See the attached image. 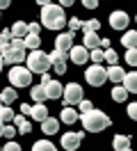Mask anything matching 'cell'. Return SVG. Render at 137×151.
<instances>
[{"instance_id":"1","label":"cell","mask_w":137,"mask_h":151,"mask_svg":"<svg viewBox=\"0 0 137 151\" xmlns=\"http://www.w3.org/2000/svg\"><path fill=\"white\" fill-rule=\"evenodd\" d=\"M66 23H69V21H66V16H64V7L62 5L50 2L48 7L41 9V25H46L48 30H62Z\"/></svg>"},{"instance_id":"2","label":"cell","mask_w":137,"mask_h":151,"mask_svg":"<svg viewBox=\"0 0 137 151\" xmlns=\"http://www.w3.org/2000/svg\"><path fill=\"white\" fill-rule=\"evenodd\" d=\"M80 122H82V126H85V131L100 133L110 126V117L103 112V110H91V112H87V114H80Z\"/></svg>"},{"instance_id":"3","label":"cell","mask_w":137,"mask_h":151,"mask_svg":"<svg viewBox=\"0 0 137 151\" xmlns=\"http://www.w3.org/2000/svg\"><path fill=\"white\" fill-rule=\"evenodd\" d=\"M27 69L32 71V73H39L44 76L50 66H53V62H50V55L48 53H44V50H32L30 55H27Z\"/></svg>"},{"instance_id":"4","label":"cell","mask_w":137,"mask_h":151,"mask_svg":"<svg viewBox=\"0 0 137 151\" xmlns=\"http://www.w3.org/2000/svg\"><path fill=\"white\" fill-rule=\"evenodd\" d=\"M9 83L14 89L18 87H30L32 85V71L27 66H11L9 69Z\"/></svg>"},{"instance_id":"5","label":"cell","mask_w":137,"mask_h":151,"mask_svg":"<svg viewBox=\"0 0 137 151\" xmlns=\"http://www.w3.org/2000/svg\"><path fill=\"white\" fill-rule=\"evenodd\" d=\"M85 80H87L91 87L105 85V80H108V69H105L103 64H91V66H87V71H85Z\"/></svg>"},{"instance_id":"6","label":"cell","mask_w":137,"mask_h":151,"mask_svg":"<svg viewBox=\"0 0 137 151\" xmlns=\"http://www.w3.org/2000/svg\"><path fill=\"white\" fill-rule=\"evenodd\" d=\"M64 103L66 108H73V105H80L85 101V96H82V87L78 83H69V85L64 87Z\"/></svg>"},{"instance_id":"7","label":"cell","mask_w":137,"mask_h":151,"mask_svg":"<svg viewBox=\"0 0 137 151\" xmlns=\"http://www.w3.org/2000/svg\"><path fill=\"white\" fill-rule=\"evenodd\" d=\"M80 142H82V133H64L62 135V140H60V144H62V149L66 151H78V147H80Z\"/></svg>"},{"instance_id":"8","label":"cell","mask_w":137,"mask_h":151,"mask_svg":"<svg viewBox=\"0 0 137 151\" xmlns=\"http://www.w3.org/2000/svg\"><path fill=\"white\" fill-rule=\"evenodd\" d=\"M128 23H130V19H128L126 12H112L110 14V25H112V30H121V32H126Z\"/></svg>"},{"instance_id":"9","label":"cell","mask_w":137,"mask_h":151,"mask_svg":"<svg viewBox=\"0 0 137 151\" xmlns=\"http://www.w3.org/2000/svg\"><path fill=\"white\" fill-rule=\"evenodd\" d=\"M73 46H75V44H73V35L71 32H60V35H57V39H55V50L71 53Z\"/></svg>"},{"instance_id":"10","label":"cell","mask_w":137,"mask_h":151,"mask_svg":"<svg viewBox=\"0 0 137 151\" xmlns=\"http://www.w3.org/2000/svg\"><path fill=\"white\" fill-rule=\"evenodd\" d=\"M2 60H5V64H11V66H21V62H27L25 50H16V48H9L2 55Z\"/></svg>"},{"instance_id":"11","label":"cell","mask_w":137,"mask_h":151,"mask_svg":"<svg viewBox=\"0 0 137 151\" xmlns=\"http://www.w3.org/2000/svg\"><path fill=\"white\" fill-rule=\"evenodd\" d=\"M69 60L71 62H75V64H85V62H89V50L85 46H75L71 48V53H69Z\"/></svg>"},{"instance_id":"12","label":"cell","mask_w":137,"mask_h":151,"mask_svg":"<svg viewBox=\"0 0 137 151\" xmlns=\"http://www.w3.org/2000/svg\"><path fill=\"white\" fill-rule=\"evenodd\" d=\"M44 89H46V96H48V99H64V87H62L60 80H50Z\"/></svg>"},{"instance_id":"13","label":"cell","mask_w":137,"mask_h":151,"mask_svg":"<svg viewBox=\"0 0 137 151\" xmlns=\"http://www.w3.org/2000/svg\"><path fill=\"white\" fill-rule=\"evenodd\" d=\"M108 80H112L114 85H123V80H126V71L121 69V66H110L108 69Z\"/></svg>"},{"instance_id":"14","label":"cell","mask_w":137,"mask_h":151,"mask_svg":"<svg viewBox=\"0 0 137 151\" xmlns=\"http://www.w3.org/2000/svg\"><path fill=\"white\" fill-rule=\"evenodd\" d=\"M30 35V25L23 23V21H16L14 25H11V39H25Z\"/></svg>"},{"instance_id":"15","label":"cell","mask_w":137,"mask_h":151,"mask_svg":"<svg viewBox=\"0 0 137 151\" xmlns=\"http://www.w3.org/2000/svg\"><path fill=\"white\" fill-rule=\"evenodd\" d=\"M100 41L103 39L98 37V32H91V35H85V39H82V46L87 48V50H96V48H100Z\"/></svg>"},{"instance_id":"16","label":"cell","mask_w":137,"mask_h":151,"mask_svg":"<svg viewBox=\"0 0 137 151\" xmlns=\"http://www.w3.org/2000/svg\"><path fill=\"white\" fill-rule=\"evenodd\" d=\"M30 117H32V119H34V122H46V119H48V108H46L44 103H34L32 105V112H30Z\"/></svg>"},{"instance_id":"17","label":"cell","mask_w":137,"mask_h":151,"mask_svg":"<svg viewBox=\"0 0 137 151\" xmlns=\"http://www.w3.org/2000/svg\"><path fill=\"white\" fill-rule=\"evenodd\" d=\"M41 131H44V135H55V133L60 131V119L48 117L46 122H41Z\"/></svg>"},{"instance_id":"18","label":"cell","mask_w":137,"mask_h":151,"mask_svg":"<svg viewBox=\"0 0 137 151\" xmlns=\"http://www.w3.org/2000/svg\"><path fill=\"white\" fill-rule=\"evenodd\" d=\"M112 147H114V151H128L130 149V137L128 135H114Z\"/></svg>"},{"instance_id":"19","label":"cell","mask_w":137,"mask_h":151,"mask_svg":"<svg viewBox=\"0 0 137 151\" xmlns=\"http://www.w3.org/2000/svg\"><path fill=\"white\" fill-rule=\"evenodd\" d=\"M121 44L126 46V50L137 48V32H135V30H126V32H123V37H121Z\"/></svg>"},{"instance_id":"20","label":"cell","mask_w":137,"mask_h":151,"mask_svg":"<svg viewBox=\"0 0 137 151\" xmlns=\"http://www.w3.org/2000/svg\"><path fill=\"white\" fill-rule=\"evenodd\" d=\"M123 87H126L128 94H137V71H130V73H126Z\"/></svg>"},{"instance_id":"21","label":"cell","mask_w":137,"mask_h":151,"mask_svg":"<svg viewBox=\"0 0 137 151\" xmlns=\"http://www.w3.org/2000/svg\"><path fill=\"white\" fill-rule=\"evenodd\" d=\"M30 96L34 99V103H44L46 99H48V96H46V89L41 85H32L30 87Z\"/></svg>"},{"instance_id":"22","label":"cell","mask_w":137,"mask_h":151,"mask_svg":"<svg viewBox=\"0 0 137 151\" xmlns=\"http://www.w3.org/2000/svg\"><path fill=\"white\" fill-rule=\"evenodd\" d=\"M60 122L62 124H75L78 122V112H75L73 108H64L62 114H60Z\"/></svg>"},{"instance_id":"23","label":"cell","mask_w":137,"mask_h":151,"mask_svg":"<svg viewBox=\"0 0 137 151\" xmlns=\"http://www.w3.org/2000/svg\"><path fill=\"white\" fill-rule=\"evenodd\" d=\"M32 151H57V147L50 140H37L32 144Z\"/></svg>"},{"instance_id":"24","label":"cell","mask_w":137,"mask_h":151,"mask_svg":"<svg viewBox=\"0 0 137 151\" xmlns=\"http://www.w3.org/2000/svg\"><path fill=\"white\" fill-rule=\"evenodd\" d=\"M112 99H114L117 103H123V101L128 99L126 87H123V85H114V87H112Z\"/></svg>"},{"instance_id":"25","label":"cell","mask_w":137,"mask_h":151,"mask_svg":"<svg viewBox=\"0 0 137 151\" xmlns=\"http://www.w3.org/2000/svg\"><path fill=\"white\" fill-rule=\"evenodd\" d=\"M14 124H16V128H18V133H21V135L32 131V124H30V119H25L23 114H21V117H16V119H14Z\"/></svg>"},{"instance_id":"26","label":"cell","mask_w":137,"mask_h":151,"mask_svg":"<svg viewBox=\"0 0 137 151\" xmlns=\"http://www.w3.org/2000/svg\"><path fill=\"white\" fill-rule=\"evenodd\" d=\"M14 101H16V89L9 85V87L2 89V103H5V105H11Z\"/></svg>"},{"instance_id":"27","label":"cell","mask_w":137,"mask_h":151,"mask_svg":"<svg viewBox=\"0 0 137 151\" xmlns=\"http://www.w3.org/2000/svg\"><path fill=\"white\" fill-rule=\"evenodd\" d=\"M0 119H2V124H7V122H14L16 114H14V110L9 105H0Z\"/></svg>"},{"instance_id":"28","label":"cell","mask_w":137,"mask_h":151,"mask_svg":"<svg viewBox=\"0 0 137 151\" xmlns=\"http://www.w3.org/2000/svg\"><path fill=\"white\" fill-rule=\"evenodd\" d=\"M23 41H25V48H30V50H39V46H41V39H39V35H27Z\"/></svg>"},{"instance_id":"29","label":"cell","mask_w":137,"mask_h":151,"mask_svg":"<svg viewBox=\"0 0 137 151\" xmlns=\"http://www.w3.org/2000/svg\"><path fill=\"white\" fill-rule=\"evenodd\" d=\"M48 55H50V62H53V64H66V57H69V53L53 50V53H48Z\"/></svg>"},{"instance_id":"30","label":"cell","mask_w":137,"mask_h":151,"mask_svg":"<svg viewBox=\"0 0 137 151\" xmlns=\"http://www.w3.org/2000/svg\"><path fill=\"white\" fill-rule=\"evenodd\" d=\"M89 60L94 62V64H103V62H105V50H103V48L91 50V53H89Z\"/></svg>"},{"instance_id":"31","label":"cell","mask_w":137,"mask_h":151,"mask_svg":"<svg viewBox=\"0 0 137 151\" xmlns=\"http://www.w3.org/2000/svg\"><path fill=\"white\" fill-rule=\"evenodd\" d=\"M98 28H100V23H98V19H91V21H85V35H91V32H98Z\"/></svg>"},{"instance_id":"32","label":"cell","mask_w":137,"mask_h":151,"mask_svg":"<svg viewBox=\"0 0 137 151\" xmlns=\"http://www.w3.org/2000/svg\"><path fill=\"white\" fill-rule=\"evenodd\" d=\"M117 60H119L117 50H114V48H108V50H105V62H110V66H117Z\"/></svg>"},{"instance_id":"33","label":"cell","mask_w":137,"mask_h":151,"mask_svg":"<svg viewBox=\"0 0 137 151\" xmlns=\"http://www.w3.org/2000/svg\"><path fill=\"white\" fill-rule=\"evenodd\" d=\"M126 62L130 66H137V48H130V50H126Z\"/></svg>"},{"instance_id":"34","label":"cell","mask_w":137,"mask_h":151,"mask_svg":"<svg viewBox=\"0 0 137 151\" xmlns=\"http://www.w3.org/2000/svg\"><path fill=\"white\" fill-rule=\"evenodd\" d=\"M69 28L71 30H82L85 28V21L78 19V16H73V19H69Z\"/></svg>"},{"instance_id":"35","label":"cell","mask_w":137,"mask_h":151,"mask_svg":"<svg viewBox=\"0 0 137 151\" xmlns=\"http://www.w3.org/2000/svg\"><path fill=\"white\" fill-rule=\"evenodd\" d=\"M16 133H18V128H16V126H5V131H2V137H7V140L11 142V137H14Z\"/></svg>"},{"instance_id":"36","label":"cell","mask_w":137,"mask_h":151,"mask_svg":"<svg viewBox=\"0 0 137 151\" xmlns=\"http://www.w3.org/2000/svg\"><path fill=\"white\" fill-rule=\"evenodd\" d=\"M78 108H80V114H87V112H91V110H94L91 101H87V99H85V101H82V103L78 105Z\"/></svg>"},{"instance_id":"37","label":"cell","mask_w":137,"mask_h":151,"mask_svg":"<svg viewBox=\"0 0 137 151\" xmlns=\"http://www.w3.org/2000/svg\"><path fill=\"white\" fill-rule=\"evenodd\" d=\"M128 117H130L133 122H137V103H130V105H128Z\"/></svg>"},{"instance_id":"38","label":"cell","mask_w":137,"mask_h":151,"mask_svg":"<svg viewBox=\"0 0 137 151\" xmlns=\"http://www.w3.org/2000/svg\"><path fill=\"white\" fill-rule=\"evenodd\" d=\"M2 151H21V147H18V142H7V144H5V147H2Z\"/></svg>"},{"instance_id":"39","label":"cell","mask_w":137,"mask_h":151,"mask_svg":"<svg viewBox=\"0 0 137 151\" xmlns=\"http://www.w3.org/2000/svg\"><path fill=\"white\" fill-rule=\"evenodd\" d=\"M30 112H32V105L21 103V114H23V117H30Z\"/></svg>"},{"instance_id":"40","label":"cell","mask_w":137,"mask_h":151,"mask_svg":"<svg viewBox=\"0 0 137 151\" xmlns=\"http://www.w3.org/2000/svg\"><path fill=\"white\" fill-rule=\"evenodd\" d=\"M82 5H85L87 9H96V7H98V2H96V0H85Z\"/></svg>"},{"instance_id":"41","label":"cell","mask_w":137,"mask_h":151,"mask_svg":"<svg viewBox=\"0 0 137 151\" xmlns=\"http://www.w3.org/2000/svg\"><path fill=\"white\" fill-rule=\"evenodd\" d=\"M27 25H30V35H39V28H41L39 23H27Z\"/></svg>"},{"instance_id":"42","label":"cell","mask_w":137,"mask_h":151,"mask_svg":"<svg viewBox=\"0 0 137 151\" xmlns=\"http://www.w3.org/2000/svg\"><path fill=\"white\" fill-rule=\"evenodd\" d=\"M48 83H50V76H48V73H44V76H41V87H46Z\"/></svg>"},{"instance_id":"43","label":"cell","mask_w":137,"mask_h":151,"mask_svg":"<svg viewBox=\"0 0 137 151\" xmlns=\"http://www.w3.org/2000/svg\"><path fill=\"white\" fill-rule=\"evenodd\" d=\"M9 5H11V2H9V0H0V9H7Z\"/></svg>"},{"instance_id":"44","label":"cell","mask_w":137,"mask_h":151,"mask_svg":"<svg viewBox=\"0 0 137 151\" xmlns=\"http://www.w3.org/2000/svg\"><path fill=\"white\" fill-rule=\"evenodd\" d=\"M2 131H5V124H2V119H0V137H2Z\"/></svg>"},{"instance_id":"45","label":"cell","mask_w":137,"mask_h":151,"mask_svg":"<svg viewBox=\"0 0 137 151\" xmlns=\"http://www.w3.org/2000/svg\"><path fill=\"white\" fill-rule=\"evenodd\" d=\"M2 66H5V60H2V55H0V73H2Z\"/></svg>"},{"instance_id":"46","label":"cell","mask_w":137,"mask_h":151,"mask_svg":"<svg viewBox=\"0 0 137 151\" xmlns=\"http://www.w3.org/2000/svg\"><path fill=\"white\" fill-rule=\"evenodd\" d=\"M0 105H5V103H2V92H0Z\"/></svg>"},{"instance_id":"47","label":"cell","mask_w":137,"mask_h":151,"mask_svg":"<svg viewBox=\"0 0 137 151\" xmlns=\"http://www.w3.org/2000/svg\"><path fill=\"white\" fill-rule=\"evenodd\" d=\"M0 151H2V147H0Z\"/></svg>"},{"instance_id":"48","label":"cell","mask_w":137,"mask_h":151,"mask_svg":"<svg viewBox=\"0 0 137 151\" xmlns=\"http://www.w3.org/2000/svg\"><path fill=\"white\" fill-rule=\"evenodd\" d=\"M135 21H137V16H135Z\"/></svg>"},{"instance_id":"49","label":"cell","mask_w":137,"mask_h":151,"mask_svg":"<svg viewBox=\"0 0 137 151\" xmlns=\"http://www.w3.org/2000/svg\"><path fill=\"white\" fill-rule=\"evenodd\" d=\"M128 151H130V149H128Z\"/></svg>"}]
</instances>
